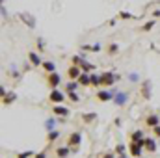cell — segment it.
<instances>
[{
	"label": "cell",
	"instance_id": "d590c367",
	"mask_svg": "<svg viewBox=\"0 0 160 158\" xmlns=\"http://www.w3.org/2000/svg\"><path fill=\"white\" fill-rule=\"evenodd\" d=\"M34 158H47V153L41 151V153H38V155H34Z\"/></svg>",
	"mask_w": 160,
	"mask_h": 158
},
{
	"label": "cell",
	"instance_id": "d6986e66",
	"mask_svg": "<svg viewBox=\"0 0 160 158\" xmlns=\"http://www.w3.org/2000/svg\"><path fill=\"white\" fill-rule=\"evenodd\" d=\"M145 151H149V153H155L157 151V143H155L153 138H145Z\"/></svg>",
	"mask_w": 160,
	"mask_h": 158
},
{
	"label": "cell",
	"instance_id": "f546056e",
	"mask_svg": "<svg viewBox=\"0 0 160 158\" xmlns=\"http://www.w3.org/2000/svg\"><path fill=\"white\" fill-rule=\"evenodd\" d=\"M119 19H134V15H132V13H128V11H121Z\"/></svg>",
	"mask_w": 160,
	"mask_h": 158
},
{
	"label": "cell",
	"instance_id": "ffe728a7",
	"mask_svg": "<svg viewBox=\"0 0 160 158\" xmlns=\"http://www.w3.org/2000/svg\"><path fill=\"white\" fill-rule=\"evenodd\" d=\"M15 99H17V95H15V93L11 91V93H6V95L2 97V102H4V104L8 106V104H11V102H15Z\"/></svg>",
	"mask_w": 160,
	"mask_h": 158
},
{
	"label": "cell",
	"instance_id": "4dcf8cb0",
	"mask_svg": "<svg viewBox=\"0 0 160 158\" xmlns=\"http://www.w3.org/2000/svg\"><path fill=\"white\" fill-rule=\"evenodd\" d=\"M36 45H38V50H39V52H43V50H45V43H43V39H41V37H38Z\"/></svg>",
	"mask_w": 160,
	"mask_h": 158
},
{
	"label": "cell",
	"instance_id": "7402d4cb",
	"mask_svg": "<svg viewBox=\"0 0 160 158\" xmlns=\"http://www.w3.org/2000/svg\"><path fill=\"white\" fill-rule=\"evenodd\" d=\"M56 121H58V119H47V121H45V128H47V130H48V132H52V130H56V128H54V126H56Z\"/></svg>",
	"mask_w": 160,
	"mask_h": 158
},
{
	"label": "cell",
	"instance_id": "9a60e30c",
	"mask_svg": "<svg viewBox=\"0 0 160 158\" xmlns=\"http://www.w3.org/2000/svg\"><path fill=\"white\" fill-rule=\"evenodd\" d=\"M78 67L84 71V73H93V71H95V65H93V63H89V62H88L84 56H82V62H80Z\"/></svg>",
	"mask_w": 160,
	"mask_h": 158
},
{
	"label": "cell",
	"instance_id": "603a6c76",
	"mask_svg": "<svg viewBox=\"0 0 160 158\" xmlns=\"http://www.w3.org/2000/svg\"><path fill=\"white\" fill-rule=\"evenodd\" d=\"M58 138H60V132H58V130H52V132H48V134H47V141H48V143L56 141Z\"/></svg>",
	"mask_w": 160,
	"mask_h": 158
},
{
	"label": "cell",
	"instance_id": "52a82bcc",
	"mask_svg": "<svg viewBox=\"0 0 160 158\" xmlns=\"http://www.w3.org/2000/svg\"><path fill=\"white\" fill-rule=\"evenodd\" d=\"M52 114L56 117H69L71 116V110L65 108V106H62V104H56V106H52Z\"/></svg>",
	"mask_w": 160,
	"mask_h": 158
},
{
	"label": "cell",
	"instance_id": "e575fe53",
	"mask_svg": "<svg viewBox=\"0 0 160 158\" xmlns=\"http://www.w3.org/2000/svg\"><path fill=\"white\" fill-rule=\"evenodd\" d=\"M32 156V151H26V153H21V155H17V158H30Z\"/></svg>",
	"mask_w": 160,
	"mask_h": 158
},
{
	"label": "cell",
	"instance_id": "2e32d148",
	"mask_svg": "<svg viewBox=\"0 0 160 158\" xmlns=\"http://www.w3.org/2000/svg\"><path fill=\"white\" fill-rule=\"evenodd\" d=\"M80 87L78 80H69L67 84H65V89H67V93H77Z\"/></svg>",
	"mask_w": 160,
	"mask_h": 158
},
{
	"label": "cell",
	"instance_id": "83f0119b",
	"mask_svg": "<svg viewBox=\"0 0 160 158\" xmlns=\"http://www.w3.org/2000/svg\"><path fill=\"white\" fill-rule=\"evenodd\" d=\"M116 153H118V155H125V153H127V147H125L123 143H118V145H116Z\"/></svg>",
	"mask_w": 160,
	"mask_h": 158
},
{
	"label": "cell",
	"instance_id": "6da1fadb",
	"mask_svg": "<svg viewBox=\"0 0 160 158\" xmlns=\"http://www.w3.org/2000/svg\"><path fill=\"white\" fill-rule=\"evenodd\" d=\"M143 149H145V140L143 141H130V145H128V151H130V155L134 158L142 156V151Z\"/></svg>",
	"mask_w": 160,
	"mask_h": 158
},
{
	"label": "cell",
	"instance_id": "5bb4252c",
	"mask_svg": "<svg viewBox=\"0 0 160 158\" xmlns=\"http://www.w3.org/2000/svg\"><path fill=\"white\" fill-rule=\"evenodd\" d=\"M28 60H30V63H32L34 67L43 65V60H41V56L38 54V52H28Z\"/></svg>",
	"mask_w": 160,
	"mask_h": 158
},
{
	"label": "cell",
	"instance_id": "4316f807",
	"mask_svg": "<svg viewBox=\"0 0 160 158\" xmlns=\"http://www.w3.org/2000/svg\"><path fill=\"white\" fill-rule=\"evenodd\" d=\"M118 52H119V45H116V43L108 45V54H118Z\"/></svg>",
	"mask_w": 160,
	"mask_h": 158
},
{
	"label": "cell",
	"instance_id": "4fadbf2b",
	"mask_svg": "<svg viewBox=\"0 0 160 158\" xmlns=\"http://www.w3.org/2000/svg\"><path fill=\"white\" fill-rule=\"evenodd\" d=\"M145 125L151 126V128H155V126H158L160 125V117L157 116V114H149V116L145 117Z\"/></svg>",
	"mask_w": 160,
	"mask_h": 158
},
{
	"label": "cell",
	"instance_id": "cb8c5ba5",
	"mask_svg": "<svg viewBox=\"0 0 160 158\" xmlns=\"http://www.w3.org/2000/svg\"><path fill=\"white\" fill-rule=\"evenodd\" d=\"M91 86H93V87L102 86V77H97V75H93V73H91Z\"/></svg>",
	"mask_w": 160,
	"mask_h": 158
},
{
	"label": "cell",
	"instance_id": "8992f818",
	"mask_svg": "<svg viewBox=\"0 0 160 158\" xmlns=\"http://www.w3.org/2000/svg\"><path fill=\"white\" fill-rule=\"evenodd\" d=\"M97 101L101 102H108V101H114V91H106V89H97Z\"/></svg>",
	"mask_w": 160,
	"mask_h": 158
},
{
	"label": "cell",
	"instance_id": "44dd1931",
	"mask_svg": "<svg viewBox=\"0 0 160 158\" xmlns=\"http://www.w3.org/2000/svg\"><path fill=\"white\" fill-rule=\"evenodd\" d=\"M145 138H143V132L142 130H134L132 134H130V141H143Z\"/></svg>",
	"mask_w": 160,
	"mask_h": 158
},
{
	"label": "cell",
	"instance_id": "d6a6232c",
	"mask_svg": "<svg viewBox=\"0 0 160 158\" xmlns=\"http://www.w3.org/2000/svg\"><path fill=\"white\" fill-rule=\"evenodd\" d=\"M128 80H130V82H138V80H140L138 73H130V75H128Z\"/></svg>",
	"mask_w": 160,
	"mask_h": 158
},
{
	"label": "cell",
	"instance_id": "7c38bea8",
	"mask_svg": "<svg viewBox=\"0 0 160 158\" xmlns=\"http://www.w3.org/2000/svg\"><path fill=\"white\" fill-rule=\"evenodd\" d=\"M71 151H73V149H71L69 145H60V147H56V156L58 158H67Z\"/></svg>",
	"mask_w": 160,
	"mask_h": 158
},
{
	"label": "cell",
	"instance_id": "74e56055",
	"mask_svg": "<svg viewBox=\"0 0 160 158\" xmlns=\"http://www.w3.org/2000/svg\"><path fill=\"white\" fill-rule=\"evenodd\" d=\"M153 17H155V19H160V9H155V11H153Z\"/></svg>",
	"mask_w": 160,
	"mask_h": 158
},
{
	"label": "cell",
	"instance_id": "ba28073f",
	"mask_svg": "<svg viewBox=\"0 0 160 158\" xmlns=\"http://www.w3.org/2000/svg\"><path fill=\"white\" fill-rule=\"evenodd\" d=\"M60 82H62V77H60L58 73H50V75H47V84H48L50 89H56V87L60 86Z\"/></svg>",
	"mask_w": 160,
	"mask_h": 158
},
{
	"label": "cell",
	"instance_id": "836d02e7",
	"mask_svg": "<svg viewBox=\"0 0 160 158\" xmlns=\"http://www.w3.org/2000/svg\"><path fill=\"white\" fill-rule=\"evenodd\" d=\"M71 62H73V65H80L82 58H80V56H73V58H71Z\"/></svg>",
	"mask_w": 160,
	"mask_h": 158
},
{
	"label": "cell",
	"instance_id": "5b68a950",
	"mask_svg": "<svg viewBox=\"0 0 160 158\" xmlns=\"http://www.w3.org/2000/svg\"><path fill=\"white\" fill-rule=\"evenodd\" d=\"M48 101L52 102V104H62L63 101H65V95L56 87V89H50V95H48Z\"/></svg>",
	"mask_w": 160,
	"mask_h": 158
},
{
	"label": "cell",
	"instance_id": "9c48e42d",
	"mask_svg": "<svg viewBox=\"0 0 160 158\" xmlns=\"http://www.w3.org/2000/svg\"><path fill=\"white\" fill-rule=\"evenodd\" d=\"M82 73H84V71L80 69L78 65H71V67L67 69V73H65V75H67V78H69V80H78L80 77H82Z\"/></svg>",
	"mask_w": 160,
	"mask_h": 158
},
{
	"label": "cell",
	"instance_id": "1f68e13d",
	"mask_svg": "<svg viewBox=\"0 0 160 158\" xmlns=\"http://www.w3.org/2000/svg\"><path fill=\"white\" fill-rule=\"evenodd\" d=\"M101 48H102V47H101L99 43H95V45H91V48H89V52H101Z\"/></svg>",
	"mask_w": 160,
	"mask_h": 158
},
{
	"label": "cell",
	"instance_id": "484cf974",
	"mask_svg": "<svg viewBox=\"0 0 160 158\" xmlns=\"http://www.w3.org/2000/svg\"><path fill=\"white\" fill-rule=\"evenodd\" d=\"M153 26H155V21H147V22L142 26V32H149V30H153Z\"/></svg>",
	"mask_w": 160,
	"mask_h": 158
},
{
	"label": "cell",
	"instance_id": "ac0fdd59",
	"mask_svg": "<svg viewBox=\"0 0 160 158\" xmlns=\"http://www.w3.org/2000/svg\"><path fill=\"white\" fill-rule=\"evenodd\" d=\"M80 86H91V73H82V77L78 78Z\"/></svg>",
	"mask_w": 160,
	"mask_h": 158
},
{
	"label": "cell",
	"instance_id": "ab89813d",
	"mask_svg": "<svg viewBox=\"0 0 160 158\" xmlns=\"http://www.w3.org/2000/svg\"><path fill=\"white\" fill-rule=\"evenodd\" d=\"M104 158H114V155H112V153H108V155H104Z\"/></svg>",
	"mask_w": 160,
	"mask_h": 158
},
{
	"label": "cell",
	"instance_id": "3957f363",
	"mask_svg": "<svg viewBox=\"0 0 160 158\" xmlns=\"http://www.w3.org/2000/svg\"><path fill=\"white\" fill-rule=\"evenodd\" d=\"M101 77H102V86H104V87H112V86H114V84H116V82L121 78L119 75H116V73H110V71L102 73Z\"/></svg>",
	"mask_w": 160,
	"mask_h": 158
},
{
	"label": "cell",
	"instance_id": "60d3db41",
	"mask_svg": "<svg viewBox=\"0 0 160 158\" xmlns=\"http://www.w3.org/2000/svg\"><path fill=\"white\" fill-rule=\"evenodd\" d=\"M118 158H128V156H127V155H119Z\"/></svg>",
	"mask_w": 160,
	"mask_h": 158
},
{
	"label": "cell",
	"instance_id": "e0dca14e",
	"mask_svg": "<svg viewBox=\"0 0 160 158\" xmlns=\"http://www.w3.org/2000/svg\"><path fill=\"white\" fill-rule=\"evenodd\" d=\"M41 67L45 69V73H47V75H50V73H56V63H54V62H50V60L43 62V65H41Z\"/></svg>",
	"mask_w": 160,
	"mask_h": 158
},
{
	"label": "cell",
	"instance_id": "f1b7e54d",
	"mask_svg": "<svg viewBox=\"0 0 160 158\" xmlns=\"http://www.w3.org/2000/svg\"><path fill=\"white\" fill-rule=\"evenodd\" d=\"M67 97H69V101H73V102H78L80 101L78 93H67Z\"/></svg>",
	"mask_w": 160,
	"mask_h": 158
},
{
	"label": "cell",
	"instance_id": "d4e9b609",
	"mask_svg": "<svg viewBox=\"0 0 160 158\" xmlns=\"http://www.w3.org/2000/svg\"><path fill=\"white\" fill-rule=\"evenodd\" d=\"M95 119H97V114H95V112H91V114H84V116H82V121H84V123H93Z\"/></svg>",
	"mask_w": 160,
	"mask_h": 158
},
{
	"label": "cell",
	"instance_id": "f35d334b",
	"mask_svg": "<svg viewBox=\"0 0 160 158\" xmlns=\"http://www.w3.org/2000/svg\"><path fill=\"white\" fill-rule=\"evenodd\" d=\"M2 17H8V11H6V6L2 4Z\"/></svg>",
	"mask_w": 160,
	"mask_h": 158
},
{
	"label": "cell",
	"instance_id": "8d00e7d4",
	"mask_svg": "<svg viewBox=\"0 0 160 158\" xmlns=\"http://www.w3.org/2000/svg\"><path fill=\"white\" fill-rule=\"evenodd\" d=\"M153 132H155V136H157V138H160V125H158V126H155V128H153Z\"/></svg>",
	"mask_w": 160,
	"mask_h": 158
},
{
	"label": "cell",
	"instance_id": "277c9868",
	"mask_svg": "<svg viewBox=\"0 0 160 158\" xmlns=\"http://www.w3.org/2000/svg\"><path fill=\"white\" fill-rule=\"evenodd\" d=\"M80 143H82V134H80V132H71L69 138H67V145H69L73 151H77L80 147Z\"/></svg>",
	"mask_w": 160,
	"mask_h": 158
},
{
	"label": "cell",
	"instance_id": "7a4b0ae2",
	"mask_svg": "<svg viewBox=\"0 0 160 158\" xmlns=\"http://www.w3.org/2000/svg\"><path fill=\"white\" fill-rule=\"evenodd\" d=\"M112 91H114V104H116V106L127 104V101H128V91H119V89H114V87H112Z\"/></svg>",
	"mask_w": 160,
	"mask_h": 158
},
{
	"label": "cell",
	"instance_id": "30bf717a",
	"mask_svg": "<svg viewBox=\"0 0 160 158\" xmlns=\"http://www.w3.org/2000/svg\"><path fill=\"white\" fill-rule=\"evenodd\" d=\"M19 19H21L28 28H36V19H34V15H30V13H21Z\"/></svg>",
	"mask_w": 160,
	"mask_h": 158
},
{
	"label": "cell",
	"instance_id": "8fae6325",
	"mask_svg": "<svg viewBox=\"0 0 160 158\" xmlns=\"http://www.w3.org/2000/svg\"><path fill=\"white\" fill-rule=\"evenodd\" d=\"M140 93H142V97H143L145 101H147V99H151V95H153V91H151V80H145V82L142 84Z\"/></svg>",
	"mask_w": 160,
	"mask_h": 158
}]
</instances>
